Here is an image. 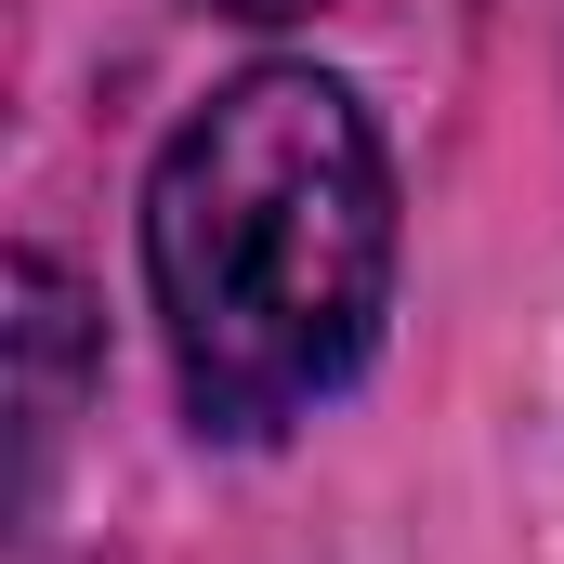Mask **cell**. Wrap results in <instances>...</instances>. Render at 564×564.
<instances>
[{"label":"cell","mask_w":564,"mask_h":564,"mask_svg":"<svg viewBox=\"0 0 564 564\" xmlns=\"http://www.w3.org/2000/svg\"><path fill=\"white\" fill-rule=\"evenodd\" d=\"M144 289L210 433H276L341 394L394 289V171L368 106L328 66H250L210 93L144 184Z\"/></svg>","instance_id":"6da1fadb"},{"label":"cell","mask_w":564,"mask_h":564,"mask_svg":"<svg viewBox=\"0 0 564 564\" xmlns=\"http://www.w3.org/2000/svg\"><path fill=\"white\" fill-rule=\"evenodd\" d=\"M210 13H302V0H210Z\"/></svg>","instance_id":"7a4b0ae2"}]
</instances>
